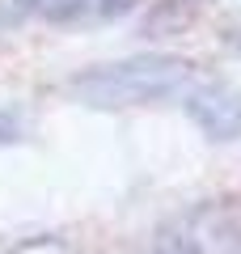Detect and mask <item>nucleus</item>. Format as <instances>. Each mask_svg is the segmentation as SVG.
Returning a JSON list of instances; mask_svg holds the SVG:
<instances>
[{"mask_svg": "<svg viewBox=\"0 0 241 254\" xmlns=\"http://www.w3.org/2000/svg\"><path fill=\"white\" fill-rule=\"evenodd\" d=\"M157 254H241V229L229 212L199 208L161 233Z\"/></svg>", "mask_w": 241, "mask_h": 254, "instance_id": "obj_2", "label": "nucleus"}, {"mask_svg": "<svg viewBox=\"0 0 241 254\" xmlns=\"http://www.w3.org/2000/svg\"><path fill=\"white\" fill-rule=\"evenodd\" d=\"M195 81V68L178 55H135L76 76L72 89L89 106H148V102H182Z\"/></svg>", "mask_w": 241, "mask_h": 254, "instance_id": "obj_1", "label": "nucleus"}, {"mask_svg": "<svg viewBox=\"0 0 241 254\" xmlns=\"http://www.w3.org/2000/svg\"><path fill=\"white\" fill-rule=\"evenodd\" d=\"M4 140H17V119H9V115H0V144Z\"/></svg>", "mask_w": 241, "mask_h": 254, "instance_id": "obj_5", "label": "nucleus"}, {"mask_svg": "<svg viewBox=\"0 0 241 254\" xmlns=\"http://www.w3.org/2000/svg\"><path fill=\"white\" fill-rule=\"evenodd\" d=\"M186 115L203 127L212 140H237L241 136V93L224 81H195L182 98Z\"/></svg>", "mask_w": 241, "mask_h": 254, "instance_id": "obj_4", "label": "nucleus"}, {"mask_svg": "<svg viewBox=\"0 0 241 254\" xmlns=\"http://www.w3.org/2000/svg\"><path fill=\"white\" fill-rule=\"evenodd\" d=\"M140 0H0V26H17L26 17L47 21H110L131 13Z\"/></svg>", "mask_w": 241, "mask_h": 254, "instance_id": "obj_3", "label": "nucleus"}]
</instances>
